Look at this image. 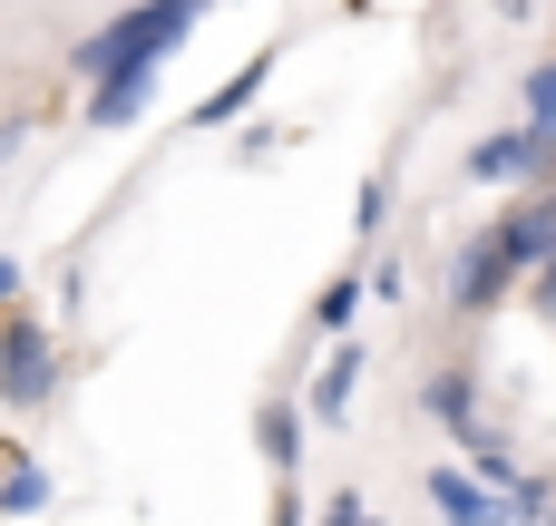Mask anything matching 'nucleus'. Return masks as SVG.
I'll return each mask as SVG.
<instances>
[{
	"label": "nucleus",
	"mask_w": 556,
	"mask_h": 526,
	"mask_svg": "<svg viewBox=\"0 0 556 526\" xmlns=\"http://www.w3.org/2000/svg\"><path fill=\"white\" fill-rule=\"evenodd\" d=\"M205 10H215V0H127L117 20H98V29L68 49V68H78V78H108V68H166V59L205 29Z\"/></svg>",
	"instance_id": "obj_1"
},
{
	"label": "nucleus",
	"mask_w": 556,
	"mask_h": 526,
	"mask_svg": "<svg viewBox=\"0 0 556 526\" xmlns=\"http://www.w3.org/2000/svg\"><path fill=\"white\" fill-rule=\"evenodd\" d=\"M59 400V342H49V322L39 312H0V410H49Z\"/></svg>",
	"instance_id": "obj_2"
},
{
	"label": "nucleus",
	"mask_w": 556,
	"mask_h": 526,
	"mask_svg": "<svg viewBox=\"0 0 556 526\" xmlns=\"http://www.w3.org/2000/svg\"><path fill=\"white\" fill-rule=\"evenodd\" d=\"M440 303H450V322H469V332H479L489 312H508V303H518V264H508L489 234H469V244L450 254V293H440Z\"/></svg>",
	"instance_id": "obj_3"
},
{
	"label": "nucleus",
	"mask_w": 556,
	"mask_h": 526,
	"mask_svg": "<svg viewBox=\"0 0 556 526\" xmlns=\"http://www.w3.org/2000/svg\"><path fill=\"white\" fill-rule=\"evenodd\" d=\"M469 176H479V185H547L556 176V137H538V127L518 117V127H498V137L469 146Z\"/></svg>",
	"instance_id": "obj_4"
},
{
	"label": "nucleus",
	"mask_w": 556,
	"mask_h": 526,
	"mask_svg": "<svg viewBox=\"0 0 556 526\" xmlns=\"http://www.w3.org/2000/svg\"><path fill=\"white\" fill-rule=\"evenodd\" d=\"M489 244H498L518 273H528L538 254H556V176H547V185H518V205L489 224Z\"/></svg>",
	"instance_id": "obj_5"
},
{
	"label": "nucleus",
	"mask_w": 556,
	"mask_h": 526,
	"mask_svg": "<svg viewBox=\"0 0 556 526\" xmlns=\"http://www.w3.org/2000/svg\"><path fill=\"white\" fill-rule=\"evenodd\" d=\"M274 68H283V49H254V59H235L205 98H195V127H244L254 107H264V88H274Z\"/></svg>",
	"instance_id": "obj_6"
},
{
	"label": "nucleus",
	"mask_w": 556,
	"mask_h": 526,
	"mask_svg": "<svg viewBox=\"0 0 556 526\" xmlns=\"http://www.w3.org/2000/svg\"><path fill=\"white\" fill-rule=\"evenodd\" d=\"M156 107V68H108V78H88V137H117V127H137Z\"/></svg>",
	"instance_id": "obj_7"
},
{
	"label": "nucleus",
	"mask_w": 556,
	"mask_h": 526,
	"mask_svg": "<svg viewBox=\"0 0 556 526\" xmlns=\"http://www.w3.org/2000/svg\"><path fill=\"white\" fill-rule=\"evenodd\" d=\"M362 371H371V361H362V342H352V332H332V361H323V371L303 381V400H293V410L332 429V420L352 410V390H362Z\"/></svg>",
	"instance_id": "obj_8"
},
{
	"label": "nucleus",
	"mask_w": 556,
	"mask_h": 526,
	"mask_svg": "<svg viewBox=\"0 0 556 526\" xmlns=\"http://www.w3.org/2000/svg\"><path fill=\"white\" fill-rule=\"evenodd\" d=\"M430 508H440V526H508V498L479 488L469 469H430Z\"/></svg>",
	"instance_id": "obj_9"
},
{
	"label": "nucleus",
	"mask_w": 556,
	"mask_h": 526,
	"mask_svg": "<svg viewBox=\"0 0 556 526\" xmlns=\"http://www.w3.org/2000/svg\"><path fill=\"white\" fill-rule=\"evenodd\" d=\"M479 381H489L479 361H440V371L420 381V420H440V429H469V420H479Z\"/></svg>",
	"instance_id": "obj_10"
},
{
	"label": "nucleus",
	"mask_w": 556,
	"mask_h": 526,
	"mask_svg": "<svg viewBox=\"0 0 556 526\" xmlns=\"http://www.w3.org/2000/svg\"><path fill=\"white\" fill-rule=\"evenodd\" d=\"M303 429H313V420H303L293 400H254V449H264V469H274V478H293V469H303Z\"/></svg>",
	"instance_id": "obj_11"
},
{
	"label": "nucleus",
	"mask_w": 556,
	"mask_h": 526,
	"mask_svg": "<svg viewBox=\"0 0 556 526\" xmlns=\"http://www.w3.org/2000/svg\"><path fill=\"white\" fill-rule=\"evenodd\" d=\"M39 508H49V469L10 449V459H0V517H39Z\"/></svg>",
	"instance_id": "obj_12"
},
{
	"label": "nucleus",
	"mask_w": 556,
	"mask_h": 526,
	"mask_svg": "<svg viewBox=\"0 0 556 526\" xmlns=\"http://www.w3.org/2000/svg\"><path fill=\"white\" fill-rule=\"evenodd\" d=\"M352 234H362V244L391 234V166H371V176L352 185Z\"/></svg>",
	"instance_id": "obj_13"
},
{
	"label": "nucleus",
	"mask_w": 556,
	"mask_h": 526,
	"mask_svg": "<svg viewBox=\"0 0 556 526\" xmlns=\"http://www.w3.org/2000/svg\"><path fill=\"white\" fill-rule=\"evenodd\" d=\"M352 322H362V273H332V283L313 293V332L332 342V332H352Z\"/></svg>",
	"instance_id": "obj_14"
},
{
	"label": "nucleus",
	"mask_w": 556,
	"mask_h": 526,
	"mask_svg": "<svg viewBox=\"0 0 556 526\" xmlns=\"http://www.w3.org/2000/svg\"><path fill=\"white\" fill-rule=\"evenodd\" d=\"M518 107H528V127H538V137H556V59H538V68L518 78Z\"/></svg>",
	"instance_id": "obj_15"
},
{
	"label": "nucleus",
	"mask_w": 556,
	"mask_h": 526,
	"mask_svg": "<svg viewBox=\"0 0 556 526\" xmlns=\"http://www.w3.org/2000/svg\"><path fill=\"white\" fill-rule=\"evenodd\" d=\"M362 303H410V264L391 244H371V273H362Z\"/></svg>",
	"instance_id": "obj_16"
},
{
	"label": "nucleus",
	"mask_w": 556,
	"mask_h": 526,
	"mask_svg": "<svg viewBox=\"0 0 556 526\" xmlns=\"http://www.w3.org/2000/svg\"><path fill=\"white\" fill-rule=\"evenodd\" d=\"M518 293H528V312H538V322L556 332V254H538V264L518 273Z\"/></svg>",
	"instance_id": "obj_17"
},
{
	"label": "nucleus",
	"mask_w": 556,
	"mask_h": 526,
	"mask_svg": "<svg viewBox=\"0 0 556 526\" xmlns=\"http://www.w3.org/2000/svg\"><path fill=\"white\" fill-rule=\"evenodd\" d=\"M313 526H381V517H371V508H362V498H352V488H332V498H323V508H313Z\"/></svg>",
	"instance_id": "obj_18"
},
{
	"label": "nucleus",
	"mask_w": 556,
	"mask_h": 526,
	"mask_svg": "<svg viewBox=\"0 0 556 526\" xmlns=\"http://www.w3.org/2000/svg\"><path fill=\"white\" fill-rule=\"evenodd\" d=\"M264 526H313V508H303V488H293V478H274V508H264Z\"/></svg>",
	"instance_id": "obj_19"
},
{
	"label": "nucleus",
	"mask_w": 556,
	"mask_h": 526,
	"mask_svg": "<svg viewBox=\"0 0 556 526\" xmlns=\"http://www.w3.org/2000/svg\"><path fill=\"white\" fill-rule=\"evenodd\" d=\"M20 137H29V117H0V166L20 156Z\"/></svg>",
	"instance_id": "obj_20"
},
{
	"label": "nucleus",
	"mask_w": 556,
	"mask_h": 526,
	"mask_svg": "<svg viewBox=\"0 0 556 526\" xmlns=\"http://www.w3.org/2000/svg\"><path fill=\"white\" fill-rule=\"evenodd\" d=\"M20 303V254H0V312Z\"/></svg>",
	"instance_id": "obj_21"
},
{
	"label": "nucleus",
	"mask_w": 556,
	"mask_h": 526,
	"mask_svg": "<svg viewBox=\"0 0 556 526\" xmlns=\"http://www.w3.org/2000/svg\"><path fill=\"white\" fill-rule=\"evenodd\" d=\"M547 526H556V478H547Z\"/></svg>",
	"instance_id": "obj_22"
}]
</instances>
